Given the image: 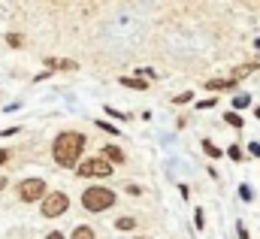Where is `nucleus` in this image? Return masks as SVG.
Instances as JSON below:
<instances>
[{"label": "nucleus", "mask_w": 260, "mask_h": 239, "mask_svg": "<svg viewBox=\"0 0 260 239\" xmlns=\"http://www.w3.org/2000/svg\"><path fill=\"white\" fill-rule=\"evenodd\" d=\"M82 148H85V136L79 130H64L55 136V145H52V155L61 167H76L79 158H82Z\"/></svg>", "instance_id": "1"}, {"label": "nucleus", "mask_w": 260, "mask_h": 239, "mask_svg": "<svg viewBox=\"0 0 260 239\" xmlns=\"http://www.w3.org/2000/svg\"><path fill=\"white\" fill-rule=\"evenodd\" d=\"M82 206H85L88 212H103V209H112V206H115V191L94 185V188H88V191L82 194Z\"/></svg>", "instance_id": "2"}, {"label": "nucleus", "mask_w": 260, "mask_h": 239, "mask_svg": "<svg viewBox=\"0 0 260 239\" xmlns=\"http://www.w3.org/2000/svg\"><path fill=\"white\" fill-rule=\"evenodd\" d=\"M76 173L82 179H106V176H112V164L103 161V158H88L76 167Z\"/></svg>", "instance_id": "3"}, {"label": "nucleus", "mask_w": 260, "mask_h": 239, "mask_svg": "<svg viewBox=\"0 0 260 239\" xmlns=\"http://www.w3.org/2000/svg\"><path fill=\"white\" fill-rule=\"evenodd\" d=\"M67 209H70V197L64 191H52V194L43 197V215L46 218H58V215H64Z\"/></svg>", "instance_id": "4"}, {"label": "nucleus", "mask_w": 260, "mask_h": 239, "mask_svg": "<svg viewBox=\"0 0 260 239\" xmlns=\"http://www.w3.org/2000/svg\"><path fill=\"white\" fill-rule=\"evenodd\" d=\"M18 197H21L24 203L43 200V197H46V182L43 179H24L21 185H18Z\"/></svg>", "instance_id": "5"}, {"label": "nucleus", "mask_w": 260, "mask_h": 239, "mask_svg": "<svg viewBox=\"0 0 260 239\" xmlns=\"http://www.w3.org/2000/svg\"><path fill=\"white\" fill-rule=\"evenodd\" d=\"M236 85H239L236 79H212L206 88H209V91H227V88H236Z\"/></svg>", "instance_id": "6"}, {"label": "nucleus", "mask_w": 260, "mask_h": 239, "mask_svg": "<svg viewBox=\"0 0 260 239\" xmlns=\"http://www.w3.org/2000/svg\"><path fill=\"white\" fill-rule=\"evenodd\" d=\"M103 158H109V164H124V152L118 145H106L103 148Z\"/></svg>", "instance_id": "7"}, {"label": "nucleus", "mask_w": 260, "mask_h": 239, "mask_svg": "<svg viewBox=\"0 0 260 239\" xmlns=\"http://www.w3.org/2000/svg\"><path fill=\"white\" fill-rule=\"evenodd\" d=\"M118 82H121L124 88H133V91H145V88H148V85H145V79H133V76H121Z\"/></svg>", "instance_id": "8"}, {"label": "nucleus", "mask_w": 260, "mask_h": 239, "mask_svg": "<svg viewBox=\"0 0 260 239\" xmlns=\"http://www.w3.org/2000/svg\"><path fill=\"white\" fill-rule=\"evenodd\" d=\"M49 64V70H76V61H58V58H49L46 61Z\"/></svg>", "instance_id": "9"}, {"label": "nucleus", "mask_w": 260, "mask_h": 239, "mask_svg": "<svg viewBox=\"0 0 260 239\" xmlns=\"http://www.w3.org/2000/svg\"><path fill=\"white\" fill-rule=\"evenodd\" d=\"M70 239H94V230H91L88 224H79V227L70 233Z\"/></svg>", "instance_id": "10"}, {"label": "nucleus", "mask_w": 260, "mask_h": 239, "mask_svg": "<svg viewBox=\"0 0 260 239\" xmlns=\"http://www.w3.org/2000/svg\"><path fill=\"white\" fill-rule=\"evenodd\" d=\"M203 152H206V155H209L212 161H218V158H221V148H218V145H215L212 139H203Z\"/></svg>", "instance_id": "11"}, {"label": "nucleus", "mask_w": 260, "mask_h": 239, "mask_svg": "<svg viewBox=\"0 0 260 239\" xmlns=\"http://www.w3.org/2000/svg\"><path fill=\"white\" fill-rule=\"evenodd\" d=\"M224 121H227L230 127H239V130H242V124H245L242 115H236V112H224Z\"/></svg>", "instance_id": "12"}, {"label": "nucleus", "mask_w": 260, "mask_h": 239, "mask_svg": "<svg viewBox=\"0 0 260 239\" xmlns=\"http://www.w3.org/2000/svg\"><path fill=\"white\" fill-rule=\"evenodd\" d=\"M251 103V97L248 94H239V97H233V109H245Z\"/></svg>", "instance_id": "13"}, {"label": "nucleus", "mask_w": 260, "mask_h": 239, "mask_svg": "<svg viewBox=\"0 0 260 239\" xmlns=\"http://www.w3.org/2000/svg\"><path fill=\"white\" fill-rule=\"evenodd\" d=\"M227 155H230V161H245V152H242L239 145H230V148H227Z\"/></svg>", "instance_id": "14"}, {"label": "nucleus", "mask_w": 260, "mask_h": 239, "mask_svg": "<svg viewBox=\"0 0 260 239\" xmlns=\"http://www.w3.org/2000/svg\"><path fill=\"white\" fill-rule=\"evenodd\" d=\"M115 227H118V230H133V227H136V221H133V218H118V221H115Z\"/></svg>", "instance_id": "15"}, {"label": "nucleus", "mask_w": 260, "mask_h": 239, "mask_svg": "<svg viewBox=\"0 0 260 239\" xmlns=\"http://www.w3.org/2000/svg\"><path fill=\"white\" fill-rule=\"evenodd\" d=\"M191 100H194V94H191V91H182V94H176V97H173V103H191Z\"/></svg>", "instance_id": "16"}, {"label": "nucleus", "mask_w": 260, "mask_h": 239, "mask_svg": "<svg viewBox=\"0 0 260 239\" xmlns=\"http://www.w3.org/2000/svg\"><path fill=\"white\" fill-rule=\"evenodd\" d=\"M97 127H100V130H106V133H112V136H118V127H115V124H109V121H97Z\"/></svg>", "instance_id": "17"}, {"label": "nucleus", "mask_w": 260, "mask_h": 239, "mask_svg": "<svg viewBox=\"0 0 260 239\" xmlns=\"http://www.w3.org/2000/svg\"><path fill=\"white\" fill-rule=\"evenodd\" d=\"M103 112H106V115H112V118H118V121H127V118H130V115H124V112H115L112 106H106Z\"/></svg>", "instance_id": "18"}, {"label": "nucleus", "mask_w": 260, "mask_h": 239, "mask_svg": "<svg viewBox=\"0 0 260 239\" xmlns=\"http://www.w3.org/2000/svg\"><path fill=\"white\" fill-rule=\"evenodd\" d=\"M194 224H197V230H203V224H206V218H203V209H197V212H194Z\"/></svg>", "instance_id": "19"}, {"label": "nucleus", "mask_w": 260, "mask_h": 239, "mask_svg": "<svg viewBox=\"0 0 260 239\" xmlns=\"http://www.w3.org/2000/svg\"><path fill=\"white\" fill-rule=\"evenodd\" d=\"M6 43H9L12 49H18V46H21V37H18V34H9V37H6Z\"/></svg>", "instance_id": "20"}, {"label": "nucleus", "mask_w": 260, "mask_h": 239, "mask_svg": "<svg viewBox=\"0 0 260 239\" xmlns=\"http://www.w3.org/2000/svg\"><path fill=\"white\" fill-rule=\"evenodd\" d=\"M239 197L248 203V200H251V188H248V185H242V188H239Z\"/></svg>", "instance_id": "21"}, {"label": "nucleus", "mask_w": 260, "mask_h": 239, "mask_svg": "<svg viewBox=\"0 0 260 239\" xmlns=\"http://www.w3.org/2000/svg\"><path fill=\"white\" fill-rule=\"evenodd\" d=\"M248 155H251V158H260V142H251V145H248Z\"/></svg>", "instance_id": "22"}, {"label": "nucleus", "mask_w": 260, "mask_h": 239, "mask_svg": "<svg viewBox=\"0 0 260 239\" xmlns=\"http://www.w3.org/2000/svg\"><path fill=\"white\" fill-rule=\"evenodd\" d=\"M212 106H215V100H200L197 103V109H212Z\"/></svg>", "instance_id": "23"}, {"label": "nucleus", "mask_w": 260, "mask_h": 239, "mask_svg": "<svg viewBox=\"0 0 260 239\" xmlns=\"http://www.w3.org/2000/svg\"><path fill=\"white\" fill-rule=\"evenodd\" d=\"M236 233H239V239H248V230H245V224H236Z\"/></svg>", "instance_id": "24"}, {"label": "nucleus", "mask_w": 260, "mask_h": 239, "mask_svg": "<svg viewBox=\"0 0 260 239\" xmlns=\"http://www.w3.org/2000/svg\"><path fill=\"white\" fill-rule=\"evenodd\" d=\"M6 161H9V152H6V148H0V164H6Z\"/></svg>", "instance_id": "25"}, {"label": "nucleus", "mask_w": 260, "mask_h": 239, "mask_svg": "<svg viewBox=\"0 0 260 239\" xmlns=\"http://www.w3.org/2000/svg\"><path fill=\"white\" fill-rule=\"evenodd\" d=\"M46 239H67V236H64V233H58V230H55V233H49Z\"/></svg>", "instance_id": "26"}, {"label": "nucleus", "mask_w": 260, "mask_h": 239, "mask_svg": "<svg viewBox=\"0 0 260 239\" xmlns=\"http://www.w3.org/2000/svg\"><path fill=\"white\" fill-rule=\"evenodd\" d=\"M3 185H6V179H0V191H3Z\"/></svg>", "instance_id": "27"}, {"label": "nucleus", "mask_w": 260, "mask_h": 239, "mask_svg": "<svg viewBox=\"0 0 260 239\" xmlns=\"http://www.w3.org/2000/svg\"><path fill=\"white\" fill-rule=\"evenodd\" d=\"M254 115H257V118H260V106H257V109H254Z\"/></svg>", "instance_id": "28"}]
</instances>
